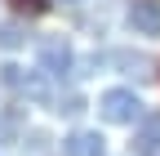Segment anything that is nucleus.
Instances as JSON below:
<instances>
[{
	"mask_svg": "<svg viewBox=\"0 0 160 156\" xmlns=\"http://www.w3.org/2000/svg\"><path fill=\"white\" fill-rule=\"evenodd\" d=\"M98 116H102L107 125H138L142 121V98H138L133 89H107L102 98H98Z\"/></svg>",
	"mask_w": 160,
	"mask_h": 156,
	"instance_id": "1",
	"label": "nucleus"
},
{
	"mask_svg": "<svg viewBox=\"0 0 160 156\" xmlns=\"http://www.w3.org/2000/svg\"><path fill=\"white\" fill-rule=\"evenodd\" d=\"M36 58H40V71L45 76H67L76 67V54H71V45L62 36H45V40L36 45Z\"/></svg>",
	"mask_w": 160,
	"mask_h": 156,
	"instance_id": "2",
	"label": "nucleus"
},
{
	"mask_svg": "<svg viewBox=\"0 0 160 156\" xmlns=\"http://www.w3.org/2000/svg\"><path fill=\"white\" fill-rule=\"evenodd\" d=\"M0 81H5V85H9L13 94L31 98V103H45V98H49L45 81H40L36 71H27V67H18V63H5V67H0Z\"/></svg>",
	"mask_w": 160,
	"mask_h": 156,
	"instance_id": "3",
	"label": "nucleus"
},
{
	"mask_svg": "<svg viewBox=\"0 0 160 156\" xmlns=\"http://www.w3.org/2000/svg\"><path fill=\"white\" fill-rule=\"evenodd\" d=\"M125 23L133 36H160V0H133Z\"/></svg>",
	"mask_w": 160,
	"mask_h": 156,
	"instance_id": "4",
	"label": "nucleus"
},
{
	"mask_svg": "<svg viewBox=\"0 0 160 156\" xmlns=\"http://www.w3.org/2000/svg\"><path fill=\"white\" fill-rule=\"evenodd\" d=\"M102 152H107V143L98 129H71L62 138V156H102Z\"/></svg>",
	"mask_w": 160,
	"mask_h": 156,
	"instance_id": "5",
	"label": "nucleus"
},
{
	"mask_svg": "<svg viewBox=\"0 0 160 156\" xmlns=\"http://www.w3.org/2000/svg\"><path fill=\"white\" fill-rule=\"evenodd\" d=\"M160 152V112L142 116V125H138L133 143H129V156H156Z\"/></svg>",
	"mask_w": 160,
	"mask_h": 156,
	"instance_id": "6",
	"label": "nucleus"
},
{
	"mask_svg": "<svg viewBox=\"0 0 160 156\" xmlns=\"http://www.w3.org/2000/svg\"><path fill=\"white\" fill-rule=\"evenodd\" d=\"M107 63H116L125 76H138V81H151V58L147 54H129V49H116V54H107Z\"/></svg>",
	"mask_w": 160,
	"mask_h": 156,
	"instance_id": "7",
	"label": "nucleus"
},
{
	"mask_svg": "<svg viewBox=\"0 0 160 156\" xmlns=\"http://www.w3.org/2000/svg\"><path fill=\"white\" fill-rule=\"evenodd\" d=\"M27 36H31V31H27L22 23H0V49H22Z\"/></svg>",
	"mask_w": 160,
	"mask_h": 156,
	"instance_id": "8",
	"label": "nucleus"
},
{
	"mask_svg": "<svg viewBox=\"0 0 160 156\" xmlns=\"http://www.w3.org/2000/svg\"><path fill=\"white\" fill-rule=\"evenodd\" d=\"M9 5L18 13H27V18H40V13H49V0H9Z\"/></svg>",
	"mask_w": 160,
	"mask_h": 156,
	"instance_id": "9",
	"label": "nucleus"
},
{
	"mask_svg": "<svg viewBox=\"0 0 160 156\" xmlns=\"http://www.w3.org/2000/svg\"><path fill=\"white\" fill-rule=\"evenodd\" d=\"M58 112L62 116H80L85 112V98H80V94H67V98H58Z\"/></svg>",
	"mask_w": 160,
	"mask_h": 156,
	"instance_id": "10",
	"label": "nucleus"
},
{
	"mask_svg": "<svg viewBox=\"0 0 160 156\" xmlns=\"http://www.w3.org/2000/svg\"><path fill=\"white\" fill-rule=\"evenodd\" d=\"M67 5H76V0H67Z\"/></svg>",
	"mask_w": 160,
	"mask_h": 156,
	"instance_id": "11",
	"label": "nucleus"
}]
</instances>
